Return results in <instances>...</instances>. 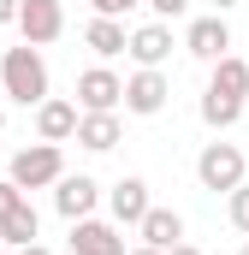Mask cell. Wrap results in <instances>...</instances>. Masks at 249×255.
<instances>
[{
    "label": "cell",
    "instance_id": "cell-1",
    "mask_svg": "<svg viewBox=\"0 0 249 255\" xmlns=\"http://www.w3.org/2000/svg\"><path fill=\"white\" fill-rule=\"evenodd\" d=\"M0 89H6L18 107H42V101H48V60L36 54V42L0 54Z\"/></svg>",
    "mask_w": 249,
    "mask_h": 255
},
{
    "label": "cell",
    "instance_id": "cell-2",
    "mask_svg": "<svg viewBox=\"0 0 249 255\" xmlns=\"http://www.w3.org/2000/svg\"><path fill=\"white\" fill-rule=\"evenodd\" d=\"M6 178H12L18 190H42V184H60V178H65V154H60V142H36V148H18V154H12V166H6Z\"/></svg>",
    "mask_w": 249,
    "mask_h": 255
},
{
    "label": "cell",
    "instance_id": "cell-3",
    "mask_svg": "<svg viewBox=\"0 0 249 255\" xmlns=\"http://www.w3.org/2000/svg\"><path fill=\"white\" fill-rule=\"evenodd\" d=\"M196 178H202V190H238V184H244V148L208 142V148L196 154Z\"/></svg>",
    "mask_w": 249,
    "mask_h": 255
},
{
    "label": "cell",
    "instance_id": "cell-4",
    "mask_svg": "<svg viewBox=\"0 0 249 255\" xmlns=\"http://www.w3.org/2000/svg\"><path fill=\"white\" fill-rule=\"evenodd\" d=\"M77 101H83V113H113L124 101V77H113L107 65H89L77 77Z\"/></svg>",
    "mask_w": 249,
    "mask_h": 255
},
{
    "label": "cell",
    "instance_id": "cell-5",
    "mask_svg": "<svg viewBox=\"0 0 249 255\" xmlns=\"http://www.w3.org/2000/svg\"><path fill=\"white\" fill-rule=\"evenodd\" d=\"M18 30H24V42H54L65 30V6L60 0H24V12H18Z\"/></svg>",
    "mask_w": 249,
    "mask_h": 255
},
{
    "label": "cell",
    "instance_id": "cell-6",
    "mask_svg": "<svg viewBox=\"0 0 249 255\" xmlns=\"http://www.w3.org/2000/svg\"><path fill=\"white\" fill-rule=\"evenodd\" d=\"M166 95H172V83H166L154 65H142L136 77H124V107H130V113H160Z\"/></svg>",
    "mask_w": 249,
    "mask_h": 255
},
{
    "label": "cell",
    "instance_id": "cell-7",
    "mask_svg": "<svg viewBox=\"0 0 249 255\" xmlns=\"http://www.w3.org/2000/svg\"><path fill=\"white\" fill-rule=\"evenodd\" d=\"M71 255H130L107 220H71Z\"/></svg>",
    "mask_w": 249,
    "mask_h": 255
},
{
    "label": "cell",
    "instance_id": "cell-8",
    "mask_svg": "<svg viewBox=\"0 0 249 255\" xmlns=\"http://www.w3.org/2000/svg\"><path fill=\"white\" fill-rule=\"evenodd\" d=\"M95 202H101V184L89 172H71V178H60V190H54V208H60L65 220H89Z\"/></svg>",
    "mask_w": 249,
    "mask_h": 255
},
{
    "label": "cell",
    "instance_id": "cell-9",
    "mask_svg": "<svg viewBox=\"0 0 249 255\" xmlns=\"http://www.w3.org/2000/svg\"><path fill=\"white\" fill-rule=\"evenodd\" d=\"M107 208H113L119 226H142V214H148L154 202H148V184H142V178H119V184L107 190Z\"/></svg>",
    "mask_w": 249,
    "mask_h": 255
},
{
    "label": "cell",
    "instance_id": "cell-10",
    "mask_svg": "<svg viewBox=\"0 0 249 255\" xmlns=\"http://www.w3.org/2000/svg\"><path fill=\"white\" fill-rule=\"evenodd\" d=\"M184 48L196 54V60H226V48H232V30H226V18H196L190 24V36H184Z\"/></svg>",
    "mask_w": 249,
    "mask_h": 255
},
{
    "label": "cell",
    "instance_id": "cell-11",
    "mask_svg": "<svg viewBox=\"0 0 249 255\" xmlns=\"http://www.w3.org/2000/svg\"><path fill=\"white\" fill-rule=\"evenodd\" d=\"M77 119H83V113H77L71 101H54V95L36 107V130H42V142H65V136H77Z\"/></svg>",
    "mask_w": 249,
    "mask_h": 255
},
{
    "label": "cell",
    "instance_id": "cell-12",
    "mask_svg": "<svg viewBox=\"0 0 249 255\" xmlns=\"http://www.w3.org/2000/svg\"><path fill=\"white\" fill-rule=\"evenodd\" d=\"M136 232H142V244H154V250H166V255H172V250H178V238H184V220H178L172 208H148Z\"/></svg>",
    "mask_w": 249,
    "mask_h": 255
},
{
    "label": "cell",
    "instance_id": "cell-13",
    "mask_svg": "<svg viewBox=\"0 0 249 255\" xmlns=\"http://www.w3.org/2000/svg\"><path fill=\"white\" fill-rule=\"evenodd\" d=\"M166 54H172V30H166V24H142V30H130V60H136V65H154V71H160Z\"/></svg>",
    "mask_w": 249,
    "mask_h": 255
},
{
    "label": "cell",
    "instance_id": "cell-14",
    "mask_svg": "<svg viewBox=\"0 0 249 255\" xmlns=\"http://www.w3.org/2000/svg\"><path fill=\"white\" fill-rule=\"evenodd\" d=\"M83 42H89L101 60H113V54H130V36H124V24H119V18H89Z\"/></svg>",
    "mask_w": 249,
    "mask_h": 255
},
{
    "label": "cell",
    "instance_id": "cell-15",
    "mask_svg": "<svg viewBox=\"0 0 249 255\" xmlns=\"http://www.w3.org/2000/svg\"><path fill=\"white\" fill-rule=\"evenodd\" d=\"M77 142H83L89 154H107V148L119 142V119H113V113H83V119H77Z\"/></svg>",
    "mask_w": 249,
    "mask_h": 255
},
{
    "label": "cell",
    "instance_id": "cell-16",
    "mask_svg": "<svg viewBox=\"0 0 249 255\" xmlns=\"http://www.w3.org/2000/svg\"><path fill=\"white\" fill-rule=\"evenodd\" d=\"M208 89L214 95H232V101H244L249 95V60H214V77H208Z\"/></svg>",
    "mask_w": 249,
    "mask_h": 255
},
{
    "label": "cell",
    "instance_id": "cell-17",
    "mask_svg": "<svg viewBox=\"0 0 249 255\" xmlns=\"http://www.w3.org/2000/svg\"><path fill=\"white\" fill-rule=\"evenodd\" d=\"M36 226H42V220H36L30 196H24L18 208H6V214H0V238H6V244H18V250H24V244H36Z\"/></svg>",
    "mask_w": 249,
    "mask_h": 255
},
{
    "label": "cell",
    "instance_id": "cell-18",
    "mask_svg": "<svg viewBox=\"0 0 249 255\" xmlns=\"http://www.w3.org/2000/svg\"><path fill=\"white\" fill-rule=\"evenodd\" d=\"M238 113H244V101H232V95H214V89L202 95V119H208V125H214V130L238 125Z\"/></svg>",
    "mask_w": 249,
    "mask_h": 255
},
{
    "label": "cell",
    "instance_id": "cell-19",
    "mask_svg": "<svg viewBox=\"0 0 249 255\" xmlns=\"http://www.w3.org/2000/svg\"><path fill=\"white\" fill-rule=\"evenodd\" d=\"M232 226L249 238V184H238V190H232Z\"/></svg>",
    "mask_w": 249,
    "mask_h": 255
},
{
    "label": "cell",
    "instance_id": "cell-20",
    "mask_svg": "<svg viewBox=\"0 0 249 255\" xmlns=\"http://www.w3.org/2000/svg\"><path fill=\"white\" fill-rule=\"evenodd\" d=\"M95 6V18H124L130 6H148V0H89Z\"/></svg>",
    "mask_w": 249,
    "mask_h": 255
},
{
    "label": "cell",
    "instance_id": "cell-21",
    "mask_svg": "<svg viewBox=\"0 0 249 255\" xmlns=\"http://www.w3.org/2000/svg\"><path fill=\"white\" fill-rule=\"evenodd\" d=\"M18 202H24V190H18L12 178H0V214H6V208H18Z\"/></svg>",
    "mask_w": 249,
    "mask_h": 255
},
{
    "label": "cell",
    "instance_id": "cell-22",
    "mask_svg": "<svg viewBox=\"0 0 249 255\" xmlns=\"http://www.w3.org/2000/svg\"><path fill=\"white\" fill-rule=\"evenodd\" d=\"M148 6H154V12H160V18H178V12H184L190 0H148Z\"/></svg>",
    "mask_w": 249,
    "mask_h": 255
},
{
    "label": "cell",
    "instance_id": "cell-23",
    "mask_svg": "<svg viewBox=\"0 0 249 255\" xmlns=\"http://www.w3.org/2000/svg\"><path fill=\"white\" fill-rule=\"evenodd\" d=\"M18 12H24V0H0V24H18Z\"/></svg>",
    "mask_w": 249,
    "mask_h": 255
},
{
    "label": "cell",
    "instance_id": "cell-24",
    "mask_svg": "<svg viewBox=\"0 0 249 255\" xmlns=\"http://www.w3.org/2000/svg\"><path fill=\"white\" fill-rule=\"evenodd\" d=\"M18 255H48V250H42V244H24V250H18Z\"/></svg>",
    "mask_w": 249,
    "mask_h": 255
},
{
    "label": "cell",
    "instance_id": "cell-25",
    "mask_svg": "<svg viewBox=\"0 0 249 255\" xmlns=\"http://www.w3.org/2000/svg\"><path fill=\"white\" fill-rule=\"evenodd\" d=\"M130 255H166V250H154V244H142V250H130Z\"/></svg>",
    "mask_w": 249,
    "mask_h": 255
},
{
    "label": "cell",
    "instance_id": "cell-26",
    "mask_svg": "<svg viewBox=\"0 0 249 255\" xmlns=\"http://www.w3.org/2000/svg\"><path fill=\"white\" fill-rule=\"evenodd\" d=\"M172 255H202V250H196V244H178V250H172Z\"/></svg>",
    "mask_w": 249,
    "mask_h": 255
},
{
    "label": "cell",
    "instance_id": "cell-27",
    "mask_svg": "<svg viewBox=\"0 0 249 255\" xmlns=\"http://www.w3.org/2000/svg\"><path fill=\"white\" fill-rule=\"evenodd\" d=\"M214 6H220V12H226V6H232V0H214Z\"/></svg>",
    "mask_w": 249,
    "mask_h": 255
},
{
    "label": "cell",
    "instance_id": "cell-28",
    "mask_svg": "<svg viewBox=\"0 0 249 255\" xmlns=\"http://www.w3.org/2000/svg\"><path fill=\"white\" fill-rule=\"evenodd\" d=\"M0 130H6V107H0Z\"/></svg>",
    "mask_w": 249,
    "mask_h": 255
},
{
    "label": "cell",
    "instance_id": "cell-29",
    "mask_svg": "<svg viewBox=\"0 0 249 255\" xmlns=\"http://www.w3.org/2000/svg\"><path fill=\"white\" fill-rule=\"evenodd\" d=\"M238 255H249V244H244V250H238Z\"/></svg>",
    "mask_w": 249,
    "mask_h": 255
}]
</instances>
